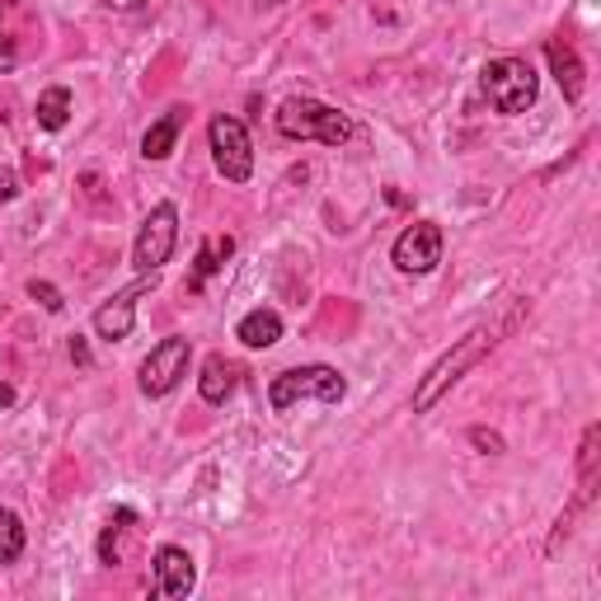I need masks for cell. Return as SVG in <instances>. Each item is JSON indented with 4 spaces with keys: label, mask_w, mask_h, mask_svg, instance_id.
<instances>
[{
    "label": "cell",
    "mask_w": 601,
    "mask_h": 601,
    "mask_svg": "<svg viewBox=\"0 0 601 601\" xmlns=\"http://www.w3.org/2000/svg\"><path fill=\"white\" fill-rule=\"evenodd\" d=\"M493 348H499V329H470V334H465L451 353H442L438 363L428 367L424 381H418V390H414V414H428L432 404H438V400H442L446 390L456 385L470 367L485 363V357H489Z\"/></svg>",
    "instance_id": "1"
},
{
    "label": "cell",
    "mask_w": 601,
    "mask_h": 601,
    "mask_svg": "<svg viewBox=\"0 0 601 601\" xmlns=\"http://www.w3.org/2000/svg\"><path fill=\"white\" fill-rule=\"evenodd\" d=\"M278 132L287 142H324V146H343L353 137V118L329 109L320 99H287L278 109Z\"/></svg>",
    "instance_id": "2"
},
{
    "label": "cell",
    "mask_w": 601,
    "mask_h": 601,
    "mask_svg": "<svg viewBox=\"0 0 601 601\" xmlns=\"http://www.w3.org/2000/svg\"><path fill=\"white\" fill-rule=\"evenodd\" d=\"M479 89H485V99L503 118H517L536 103L540 81H536L531 62H522V57H493V62L479 71Z\"/></svg>",
    "instance_id": "3"
},
{
    "label": "cell",
    "mask_w": 601,
    "mask_h": 601,
    "mask_svg": "<svg viewBox=\"0 0 601 601\" xmlns=\"http://www.w3.org/2000/svg\"><path fill=\"white\" fill-rule=\"evenodd\" d=\"M348 395V381H343V371L324 367V363H310V367H292L273 376V385H268V404H273L278 414L296 409L300 400H320V404H339Z\"/></svg>",
    "instance_id": "4"
},
{
    "label": "cell",
    "mask_w": 601,
    "mask_h": 601,
    "mask_svg": "<svg viewBox=\"0 0 601 601\" xmlns=\"http://www.w3.org/2000/svg\"><path fill=\"white\" fill-rule=\"evenodd\" d=\"M174 245H179V207L156 203L137 231V245H132V268H137V273H160V268L170 263Z\"/></svg>",
    "instance_id": "5"
},
{
    "label": "cell",
    "mask_w": 601,
    "mask_h": 601,
    "mask_svg": "<svg viewBox=\"0 0 601 601\" xmlns=\"http://www.w3.org/2000/svg\"><path fill=\"white\" fill-rule=\"evenodd\" d=\"M207 142H212V160L221 179H231V184H249L254 174V146H249V132L240 118H225L217 113L212 127H207Z\"/></svg>",
    "instance_id": "6"
},
{
    "label": "cell",
    "mask_w": 601,
    "mask_h": 601,
    "mask_svg": "<svg viewBox=\"0 0 601 601\" xmlns=\"http://www.w3.org/2000/svg\"><path fill=\"white\" fill-rule=\"evenodd\" d=\"M188 357H193V343L188 339H160L156 348L146 353V363H142V376H137V385H142V395L150 400H160V395H170V390L188 376Z\"/></svg>",
    "instance_id": "7"
},
{
    "label": "cell",
    "mask_w": 601,
    "mask_h": 601,
    "mask_svg": "<svg viewBox=\"0 0 601 601\" xmlns=\"http://www.w3.org/2000/svg\"><path fill=\"white\" fill-rule=\"evenodd\" d=\"M390 259H395V268H400V273H409V278L432 273V268L442 263V225H438V221H414V225H404V235L395 240Z\"/></svg>",
    "instance_id": "8"
},
{
    "label": "cell",
    "mask_w": 601,
    "mask_h": 601,
    "mask_svg": "<svg viewBox=\"0 0 601 601\" xmlns=\"http://www.w3.org/2000/svg\"><path fill=\"white\" fill-rule=\"evenodd\" d=\"M160 282V273H142L132 287H123V292H113L103 306L95 310V334L99 339H109V343H118V339H127L132 334V324H137V300L156 287Z\"/></svg>",
    "instance_id": "9"
},
{
    "label": "cell",
    "mask_w": 601,
    "mask_h": 601,
    "mask_svg": "<svg viewBox=\"0 0 601 601\" xmlns=\"http://www.w3.org/2000/svg\"><path fill=\"white\" fill-rule=\"evenodd\" d=\"M150 564H156V597L179 601L198 588V564H193V554L184 545H160Z\"/></svg>",
    "instance_id": "10"
},
{
    "label": "cell",
    "mask_w": 601,
    "mask_h": 601,
    "mask_svg": "<svg viewBox=\"0 0 601 601\" xmlns=\"http://www.w3.org/2000/svg\"><path fill=\"white\" fill-rule=\"evenodd\" d=\"M235 385H240V367L231 363V357H207L203 363V381H198V390H203V400L207 404H225L235 395Z\"/></svg>",
    "instance_id": "11"
},
{
    "label": "cell",
    "mask_w": 601,
    "mask_h": 601,
    "mask_svg": "<svg viewBox=\"0 0 601 601\" xmlns=\"http://www.w3.org/2000/svg\"><path fill=\"white\" fill-rule=\"evenodd\" d=\"M545 57H550V75L560 81L564 99L578 103V99H582V62H578V52L568 48V42H550Z\"/></svg>",
    "instance_id": "12"
},
{
    "label": "cell",
    "mask_w": 601,
    "mask_h": 601,
    "mask_svg": "<svg viewBox=\"0 0 601 601\" xmlns=\"http://www.w3.org/2000/svg\"><path fill=\"white\" fill-rule=\"evenodd\" d=\"M184 123H188L184 109H170L164 118H156V123L146 127V137H142V156H146V160H164V156L174 150V142H179V132H184Z\"/></svg>",
    "instance_id": "13"
},
{
    "label": "cell",
    "mask_w": 601,
    "mask_h": 601,
    "mask_svg": "<svg viewBox=\"0 0 601 601\" xmlns=\"http://www.w3.org/2000/svg\"><path fill=\"white\" fill-rule=\"evenodd\" d=\"M235 339L245 343V348H273V343L282 339V315L278 310H249L245 320H240V329H235Z\"/></svg>",
    "instance_id": "14"
},
{
    "label": "cell",
    "mask_w": 601,
    "mask_h": 601,
    "mask_svg": "<svg viewBox=\"0 0 601 601\" xmlns=\"http://www.w3.org/2000/svg\"><path fill=\"white\" fill-rule=\"evenodd\" d=\"M235 254V240L231 235H217V240H207V245L198 249V263H193V278H188V292H198L207 278L217 273V268L225 263Z\"/></svg>",
    "instance_id": "15"
},
{
    "label": "cell",
    "mask_w": 601,
    "mask_h": 601,
    "mask_svg": "<svg viewBox=\"0 0 601 601\" xmlns=\"http://www.w3.org/2000/svg\"><path fill=\"white\" fill-rule=\"evenodd\" d=\"M71 123V89L66 85H52L38 95V127L48 132H62Z\"/></svg>",
    "instance_id": "16"
},
{
    "label": "cell",
    "mask_w": 601,
    "mask_h": 601,
    "mask_svg": "<svg viewBox=\"0 0 601 601\" xmlns=\"http://www.w3.org/2000/svg\"><path fill=\"white\" fill-rule=\"evenodd\" d=\"M24 522L20 513H10V507H0V564H14L24 554Z\"/></svg>",
    "instance_id": "17"
},
{
    "label": "cell",
    "mask_w": 601,
    "mask_h": 601,
    "mask_svg": "<svg viewBox=\"0 0 601 601\" xmlns=\"http://www.w3.org/2000/svg\"><path fill=\"white\" fill-rule=\"evenodd\" d=\"M28 296H34V300H38V306L48 310V315H62V310H66L62 292H57L52 282H42V278H28Z\"/></svg>",
    "instance_id": "18"
},
{
    "label": "cell",
    "mask_w": 601,
    "mask_h": 601,
    "mask_svg": "<svg viewBox=\"0 0 601 601\" xmlns=\"http://www.w3.org/2000/svg\"><path fill=\"white\" fill-rule=\"evenodd\" d=\"M470 442L485 451V456H499V451H503V438L493 428H470Z\"/></svg>",
    "instance_id": "19"
},
{
    "label": "cell",
    "mask_w": 601,
    "mask_h": 601,
    "mask_svg": "<svg viewBox=\"0 0 601 601\" xmlns=\"http://www.w3.org/2000/svg\"><path fill=\"white\" fill-rule=\"evenodd\" d=\"M20 198V179H14V170H0V203H14Z\"/></svg>",
    "instance_id": "20"
},
{
    "label": "cell",
    "mask_w": 601,
    "mask_h": 601,
    "mask_svg": "<svg viewBox=\"0 0 601 601\" xmlns=\"http://www.w3.org/2000/svg\"><path fill=\"white\" fill-rule=\"evenodd\" d=\"M71 363H75V367H89V343H85L81 334L71 339Z\"/></svg>",
    "instance_id": "21"
},
{
    "label": "cell",
    "mask_w": 601,
    "mask_h": 601,
    "mask_svg": "<svg viewBox=\"0 0 601 601\" xmlns=\"http://www.w3.org/2000/svg\"><path fill=\"white\" fill-rule=\"evenodd\" d=\"M14 66V48H10V42H0V71H10Z\"/></svg>",
    "instance_id": "22"
},
{
    "label": "cell",
    "mask_w": 601,
    "mask_h": 601,
    "mask_svg": "<svg viewBox=\"0 0 601 601\" xmlns=\"http://www.w3.org/2000/svg\"><path fill=\"white\" fill-rule=\"evenodd\" d=\"M103 5H113V10H142L146 0H103Z\"/></svg>",
    "instance_id": "23"
},
{
    "label": "cell",
    "mask_w": 601,
    "mask_h": 601,
    "mask_svg": "<svg viewBox=\"0 0 601 601\" xmlns=\"http://www.w3.org/2000/svg\"><path fill=\"white\" fill-rule=\"evenodd\" d=\"M0 404H14V390L10 385H0Z\"/></svg>",
    "instance_id": "24"
},
{
    "label": "cell",
    "mask_w": 601,
    "mask_h": 601,
    "mask_svg": "<svg viewBox=\"0 0 601 601\" xmlns=\"http://www.w3.org/2000/svg\"><path fill=\"white\" fill-rule=\"evenodd\" d=\"M263 5H282V0H263Z\"/></svg>",
    "instance_id": "25"
}]
</instances>
